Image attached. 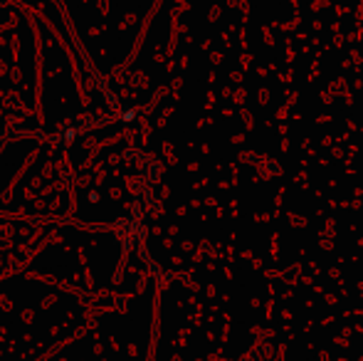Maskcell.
<instances>
[{
	"mask_svg": "<svg viewBox=\"0 0 363 361\" xmlns=\"http://www.w3.org/2000/svg\"><path fill=\"white\" fill-rule=\"evenodd\" d=\"M74 136H77V129H67L62 136H60V139H62L65 144H69V141H74Z\"/></svg>",
	"mask_w": 363,
	"mask_h": 361,
	"instance_id": "6da1fadb",
	"label": "cell"
},
{
	"mask_svg": "<svg viewBox=\"0 0 363 361\" xmlns=\"http://www.w3.org/2000/svg\"><path fill=\"white\" fill-rule=\"evenodd\" d=\"M121 119H124V121H131V119H134V111H124V114H121Z\"/></svg>",
	"mask_w": 363,
	"mask_h": 361,
	"instance_id": "7a4b0ae2",
	"label": "cell"
}]
</instances>
